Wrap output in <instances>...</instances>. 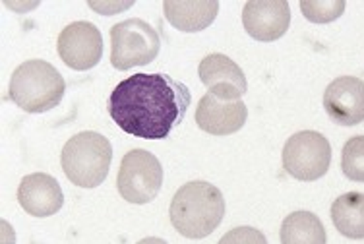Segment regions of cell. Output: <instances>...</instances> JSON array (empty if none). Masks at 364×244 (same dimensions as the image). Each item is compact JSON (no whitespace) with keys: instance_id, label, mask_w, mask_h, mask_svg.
I'll return each mask as SVG.
<instances>
[{"instance_id":"1","label":"cell","mask_w":364,"mask_h":244,"mask_svg":"<svg viewBox=\"0 0 364 244\" xmlns=\"http://www.w3.org/2000/svg\"><path fill=\"white\" fill-rule=\"evenodd\" d=\"M190 103L188 87L167 74H134L112 90L107 109L130 136L165 139L184 120Z\"/></svg>"},{"instance_id":"2","label":"cell","mask_w":364,"mask_h":244,"mask_svg":"<svg viewBox=\"0 0 364 244\" xmlns=\"http://www.w3.org/2000/svg\"><path fill=\"white\" fill-rule=\"evenodd\" d=\"M168 216L182 237L205 238L223 221L225 198L221 190L210 182H186L176 190Z\"/></svg>"},{"instance_id":"3","label":"cell","mask_w":364,"mask_h":244,"mask_svg":"<svg viewBox=\"0 0 364 244\" xmlns=\"http://www.w3.org/2000/svg\"><path fill=\"white\" fill-rule=\"evenodd\" d=\"M66 91L63 74L45 60H28L14 70L8 95L26 112H47L60 103Z\"/></svg>"},{"instance_id":"4","label":"cell","mask_w":364,"mask_h":244,"mask_svg":"<svg viewBox=\"0 0 364 244\" xmlns=\"http://www.w3.org/2000/svg\"><path fill=\"white\" fill-rule=\"evenodd\" d=\"M111 142L99 132H80L63 147L60 163L64 174L80 189H95L111 169Z\"/></svg>"},{"instance_id":"5","label":"cell","mask_w":364,"mask_h":244,"mask_svg":"<svg viewBox=\"0 0 364 244\" xmlns=\"http://www.w3.org/2000/svg\"><path fill=\"white\" fill-rule=\"evenodd\" d=\"M161 39L147 21L130 18L111 28V64L117 70L146 66L159 55Z\"/></svg>"},{"instance_id":"6","label":"cell","mask_w":364,"mask_h":244,"mask_svg":"<svg viewBox=\"0 0 364 244\" xmlns=\"http://www.w3.org/2000/svg\"><path fill=\"white\" fill-rule=\"evenodd\" d=\"M163 186V167L159 159L146 149H132L122 157L117 189L130 203H149Z\"/></svg>"},{"instance_id":"7","label":"cell","mask_w":364,"mask_h":244,"mask_svg":"<svg viewBox=\"0 0 364 244\" xmlns=\"http://www.w3.org/2000/svg\"><path fill=\"white\" fill-rule=\"evenodd\" d=\"M331 146L320 132L302 130L293 134L283 147V167L296 181H318L328 173Z\"/></svg>"},{"instance_id":"8","label":"cell","mask_w":364,"mask_h":244,"mask_svg":"<svg viewBox=\"0 0 364 244\" xmlns=\"http://www.w3.org/2000/svg\"><path fill=\"white\" fill-rule=\"evenodd\" d=\"M58 56L72 70H91L103 56V37L91 21H74L58 35Z\"/></svg>"},{"instance_id":"9","label":"cell","mask_w":364,"mask_h":244,"mask_svg":"<svg viewBox=\"0 0 364 244\" xmlns=\"http://www.w3.org/2000/svg\"><path fill=\"white\" fill-rule=\"evenodd\" d=\"M291 8L285 0H248L242 8V26L256 41H277L287 33Z\"/></svg>"},{"instance_id":"10","label":"cell","mask_w":364,"mask_h":244,"mask_svg":"<svg viewBox=\"0 0 364 244\" xmlns=\"http://www.w3.org/2000/svg\"><path fill=\"white\" fill-rule=\"evenodd\" d=\"M323 109L336 124L357 126L364 120V82L355 76L336 78L326 87Z\"/></svg>"},{"instance_id":"11","label":"cell","mask_w":364,"mask_h":244,"mask_svg":"<svg viewBox=\"0 0 364 244\" xmlns=\"http://www.w3.org/2000/svg\"><path fill=\"white\" fill-rule=\"evenodd\" d=\"M208 93L221 101H238L246 93V76L242 68L227 55L213 53L200 63L198 68Z\"/></svg>"},{"instance_id":"12","label":"cell","mask_w":364,"mask_h":244,"mask_svg":"<svg viewBox=\"0 0 364 244\" xmlns=\"http://www.w3.org/2000/svg\"><path fill=\"white\" fill-rule=\"evenodd\" d=\"M248 119V109L242 101H221L205 93L196 109V124L211 136H229L238 132Z\"/></svg>"},{"instance_id":"13","label":"cell","mask_w":364,"mask_h":244,"mask_svg":"<svg viewBox=\"0 0 364 244\" xmlns=\"http://www.w3.org/2000/svg\"><path fill=\"white\" fill-rule=\"evenodd\" d=\"M18 202L26 213L33 217H49L60 211L64 194L55 176L33 173L23 176L18 186Z\"/></svg>"},{"instance_id":"14","label":"cell","mask_w":364,"mask_h":244,"mask_svg":"<svg viewBox=\"0 0 364 244\" xmlns=\"http://www.w3.org/2000/svg\"><path fill=\"white\" fill-rule=\"evenodd\" d=\"M163 12L171 26L186 33L210 28L218 18V0H165Z\"/></svg>"},{"instance_id":"15","label":"cell","mask_w":364,"mask_h":244,"mask_svg":"<svg viewBox=\"0 0 364 244\" xmlns=\"http://www.w3.org/2000/svg\"><path fill=\"white\" fill-rule=\"evenodd\" d=\"M281 244H326L328 235L312 211H293L281 223Z\"/></svg>"},{"instance_id":"16","label":"cell","mask_w":364,"mask_h":244,"mask_svg":"<svg viewBox=\"0 0 364 244\" xmlns=\"http://www.w3.org/2000/svg\"><path fill=\"white\" fill-rule=\"evenodd\" d=\"M331 221L347 238H364V194L347 192L331 203Z\"/></svg>"},{"instance_id":"17","label":"cell","mask_w":364,"mask_h":244,"mask_svg":"<svg viewBox=\"0 0 364 244\" xmlns=\"http://www.w3.org/2000/svg\"><path fill=\"white\" fill-rule=\"evenodd\" d=\"M341 169L349 181L364 182V136H355L345 144Z\"/></svg>"},{"instance_id":"18","label":"cell","mask_w":364,"mask_h":244,"mask_svg":"<svg viewBox=\"0 0 364 244\" xmlns=\"http://www.w3.org/2000/svg\"><path fill=\"white\" fill-rule=\"evenodd\" d=\"M301 12L312 23L336 21L345 12L343 0H301Z\"/></svg>"},{"instance_id":"19","label":"cell","mask_w":364,"mask_h":244,"mask_svg":"<svg viewBox=\"0 0 364 244\" xmlns=\"http://www.w3.org/2000/svg\"><path fill=\"white\" fill-rule=\"evenodd\" d=\"M218 244H267V238L254 227H237L223 235Z\"/></svg>"},{"instance_id":"20","label":"cell","mask_w":364,"mask_h":244,"mask_svg":"<svg viewBox=\"0 0 364 244\" xmlns=\"http://www.w3.org/2000/svg\"><path fill=\"white\" fill-rule=\"evenodd\" d=\"M90 6L103 16L117 14V12H122L127 8L132 6V2H124V4H119V2H103V4H97V2H90Z\"/></svg>"},{"instance_id":"21","label":"cell","mask_w":364,"mask_h":244,"mask_svg":"<svg viewBox=\"0 0 364 244\" xmlns=\"http://www.w3.org/2000/svg\"><path fill=\"white\" fill-rule=\"evenodd\" d=\"M136 244H167L163 238H157V237H147V238H141L140 243Z\"/></svg>"}]
</instances>
